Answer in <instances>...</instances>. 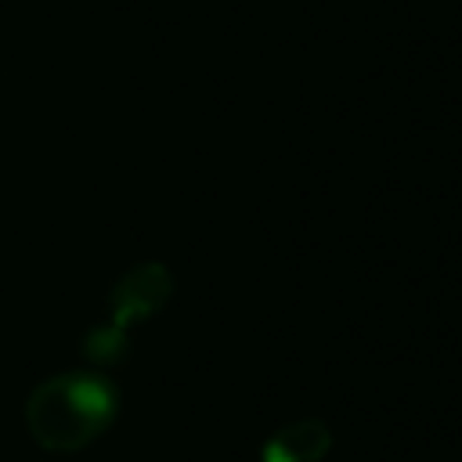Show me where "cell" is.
<instances>
[{"mask_svg":"<svg viewBox=\"0 0 462 462\" xmlns=\"http://www.w3.org/2000/svg\"><path fill=\"white\" fill-rule=\"evenodd\" d=\"M173 271L162 260H141L130 271H123V278L112 285L108 292V321L112 328L126 332L141 321H148L152 314H159L170 296H173Z\"/></svg>","mask_w":462,"mask_h":462,"instance_id":"obj_2","label":"cell"},{"mask_svg":"<svg viewBox=\"0 0 462 462\" xmlns=\"http://www.w3.org/2000/svg\"><path fill=\"white\" fill-rule=\"evenodd\" d=\"M119 415V390L101 372H58L25 397L29 437L51 455L90 448Z\"/></svg>","mask_w":462,"mask_h":462,"instance_id":"obj_1","label":"cell"},{"mask_svg":"<svg viewBox=\"0 0 462 462\" xmlns=\"http://www.w3.org/2000/svg\"><path fill=\"white\" fill-rule=\"evenodd\" d=\"M328 448H332V430L325 419H296L263 440L260 462H321Z\"/></svg>","mask_w":462,"mask_h":462,"instance_id":"obj_3","label":"cell"}]
</instances>
